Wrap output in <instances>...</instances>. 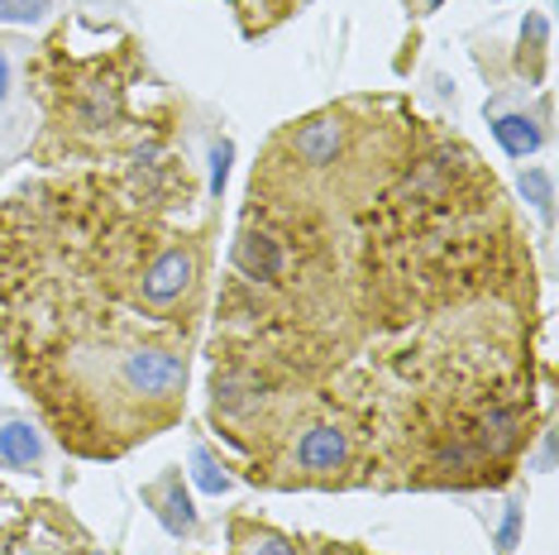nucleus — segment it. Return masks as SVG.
<instances>
[{
    "instance_id": "obj_1",
    "label": "nucleus",
    "mask_w": 559,
    "mask_h": 555,
    "mask_svg": "<svg viewBox=\"0 0 559 555\" xmlns=\"http://www.w3.org/2000/svg\"><path fill=\"white\" fill-rule=\"evenodd\" d=\"M120 383L139 398H173L177 388L187 383V364H182V355H173V350L144 345V350H130V355H124Z\"/></svg>"
},
{
    "instance_id": "obj_2",
    "label": "nucleus",
    "mask_w": 559,
    "mask_h": 555,
    "mask_svg": "<svg viewBox=\"0 0 559 555\" xmlns=\"http://www.w3.org/2000/svg\"><path fill=\"white\" fill-rule=\"evenodd\" d=\"M197 278V255L192 249H168V255H158L148 263L144 273V302H154V307H168L192 287Z\"/></svg>"
},
{
    "instance_id": "obj_3",
    "label": "nucleus",
    "mask_w": 559,
    "mask_h": 555,
    "mask_svg": "<svg viewBox=\"0 0 559 555\" xmlns=\"http://www.w3.org/2000/svg\"><path fill=\"white\" fill-rule=\"evenodd\" d=\"M349 460V436L340 426H311L307 436L297 440V464L311 474H330Z\"/></svg>"
},
{
    "instance_id": "obj_4",
    "label": "nucleus",
    "mask_w": 559,
    "mask_h": 555,
    "mask_svg": "<svg viewBox=\"0 0 559 555\" xmlns=\"http://www.w3.org/2000/svg\"><path fill=\"white\" fill-rule=\"evenodd\" d=\"M235 269L245 273V278H259V283H269V278L283 273V245H277L273 235H263V231H245L235 239Z\"/></svg>"
},
{
    "instance_id": "obj_5",
    "label": "nucleus",
    "mask_w": 559,
    "mask_h": 555,
    "mask_svg": "<svg viewBox=\"0 0 559 555\" xmlns=\"http://www.w3.org/2000/svg\"><path fill=\"white\" fill-rule=\"evenodd\" d=\"M0 460L10 470H39L44 464V436L24 416H0Z\"/></svg>"
},
{
    "instance_id": "obj_6",
    "label": "nucleus",
    "mask_w": 559,
    "mask_h": 555,
    "mask_svg": "<svg viewBox=\"0 0 559 555\" xmlns=\"http://www.w3.org/2000/svg\"><path fill=\"white\" fill-rule=\"evenodd\" d=\"M148 498L158 503V517H163V527H168L173 536H192L197 532V508H192V498H187V488H182V479L177 474L163 479Z\"/></svg>"
},
{
    "instance_id": "obj_7",
    "label": "nucleus",
    "mask_w": 559,
    "mask_h": 555,
    "mask_svg": "<svg viewBox=\"0 0 559 555\" xmlns=\"http://www.w3.org/2000/svg\"><path fill=\"white\" fill-rule=\"evenodd\" d=\"M340 144H345V134H340L335 120H311L297 130V154L301 163H311V168H325V163H335Z\"/></svg>"
},
{
    "instance_id": "obj_8",
    "label": "nucleus",
    "mask_w": 559,
    "mask_h": 555,
    "mask_svg": "<svg viewBox=\"0 0 559 555\" xmlns=\"http://www.w3.org/2000/svg\"><path fill=\"white\" fill-rule=\"evenodd\" d=\"M492 139H498V144H502L512 158H526V154H536V149H540L536 120L521 116V110H507V116L492 120Z\"/></svg>"
},
{
    "instance_id": "obj_9",
    "label": "nucleus",
    "mask_w": 559,
    "mask_h": 555,
    "mask_svg": "<svg viewBox=\"0 0 559 555\" xmlns=\"http://www.w3.org/2000/svg\"><path fill=\"white\" fill-rule=\"evenodd\" d=\"M263 402V383L249 374H221L215 378V408L225 412H249Z\"/></svg>"
},
{
    "instance_id": "obj_10",
    "label": "nucleus",
    "mask_w": 559,
    "mask_h": 555,
    "mask_svg": "<svg viewBox=\"0 0 559 555\" xmlns=\"http://www.w3.org/2000/svg\"><path fill=\"white\" fill-rule=\"evenodd\" d=\"M516 187H521V197H526L531 206L550 221V211H555V178H550V173H545V168H526Z\"/></svg>"
},
{
    "instance_id": "obj_11",
    "label": "nucleus",
    "mask_w": 559,
    "mask_h": 555,
    "mask_svg": "<svg viewBox=\"0 0 559 555\" xmlns=\"http://www.w3.org/2000/svg\"><path fill=\"white\" fill-rule=\"evenodd\" d=\"M192 479H197V488L201 494H230V474L215 464V456L206 446H197L192 450Z\"/></svg>"
},
{
    "instance_id": "obj_12",
    "label": "nucleus",
    "mask_w": 559,
    "mask_h": 555,
    "mask_svg": "<svg viewBox=\"0 0 559 555\" xmlns=\"http://www.w3.org/2000/svg\"><path fill=\"white\" fill-rule=\"evenodd\" d=\"M110 116H116V82H96L92 96H86V106H82V120L92 125V130H100Z\"/></svg>"
},
{
    "instance_id": "obj_13",
    "label": "nucleus",
    "mask_w": 559,
    "mask_h": 555,
    "mask_svg": "<svg viewBox=\"0 0 559 555\" xmlns=\"http://www.w3.org/2000/svg\"><path fill=\"white\" fill-rule=\"evenodd\" d=\"M483 440H488L492 450H507L516 440V412L507 408H492L488 416H483Z\"/></svg>"
},
{
    "instance_id": "obj_14",
    "label": "nucleus",
    "mask_w": 559,
    "mask_h": 555,
    "mask_svg": "<svg viewBox=\"0 0 559 555\" xmlns=\"http://www.w3.org/2000/svg\"><path fill=\"white\" fill-rule=\"evenodd\" d=\"M48 0H0V24H34L44 20Z\"/></svg>"
},
{
    "instance_id": "obj_15",
    "label": "nucleus",
    "mask_w": 559,
    "mask_h": 555,
    "mask_svg": "<svg viewBox=\"0 0 559 555\" xmlns=\"http://www.w3.org/2000/svg\"><path fill=\"white\" fill-rule=\"evenodd\" d=\"M230 158H235V144H230V139H221V144L211 149V192L215 197H221L225 182H230Z\"/></svg>"
},
{
    "instance_id": "obj_16",
    "label": "nucleus",
    "mask_w": 559,
    "mask_h": 555,
    "mask_svg": "<svg viewBox=\"0 0 559 555\" xmlns=\"http://www.w3.org/2000/svg\"><path fill=\"white\" fill-rule=\"evenodd\" d=\"M245 555H297V546H292L287 536H277V532H253Z\"/></svg>"
},
{
    "instance_id": "obj_17",
    "label": "nucleus",
    "mask_w": 559,
    "mask_h": 555,
    "mask_svg": "<svg viewBox=\"0 0 559 555\" xmlns=\"http://www.w3.org/2000/svg\"><path fill=\"white\" fill-rule=\"evenodd\" d=\"M516 536H521V503H507L502 527H498V551L512 555V551H516Z\"/></svg>"
},
{
    "instance_id": "obj_18",
    "label": "nucleus",
    "mask_w": 559,
    "mask_h": 555,
    "mask_svg": "<svg viewBox=\"0 0 559 555\" xmlns=\"http://www.w3.org/2000/svg\"><path fill=\"white\" fill-rule=\"evenodd\" d=\"M483 460V446H450L440 450V470H474Z\"/></svg>"
},
{
    "instance_id": "obj_19",
    "label": "nucleus",
    "mask_w": 559,
    "mask_h": 555,
    "mask_svg": "<svg viewBox=\"0 0 559 555\" xmlns=\"http://www.w3.org/2000/svg\"><path fill=\"white\" fill-rule=\"evenodd\" d=\"M521 39H531V44H540V39H545V20H540V15H531L526 24H521Z\"/></svg>"
},
{
    "instance_id": "obj_20",
    "label": "nucleus",
    "mask_w": 559,
    "mask_h": 555,
    "mask_svg": "<svg viewBox=\"0 0 559 555\" xmlns=\"http://www.w3.org/2000/svg\"><path fill=\"white\" fill-rule=\"evenodd\" d=\"M10 96V58H5V48H0V101Z\"/></svg>"
},
{
    "instance_id": "obj_21",
    "label": "nucleus",
    "mask_w": 559,
    "mask_h": 555,
    "mask_svg": "<svg viewBox=\"0 0 559 555\" xmlns=\"http://www.w3.org/2000/svg\"><path fill=\"white\" fill-rule=\"evenodd\" d=\"M444 5V0H426V10H440Z\"/></svg>"
},
{
    "instance_id": "obj_22",
    "label": "nucleus",
    "mask_w": 559,
    "mask_h": 555,
    "mask_svg": "<svg viewBox=\"0 0 559 555\" xmlns=\"http://www.w3.org/2000/svg\"><path fill=\"white\" fill-rule=\"evenodd\" d=\"M330 555H345V551H330Z\"/></svg>"
}]
</instances>
